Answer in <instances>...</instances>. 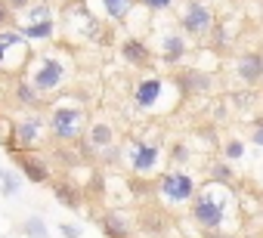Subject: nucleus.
<instances>
[{
    "label": "nucleus",
    "instance_id": "obj_10",
    "mask_svg": "<svg viewBox=\"0 0 263 238\" xmlns=\"http://www.w3.org/2000/svg\"><path fill=\"white\" fill-rule=\"evenodd\" d=\"M217 16L211 10V4H201V0H186L180 10V31L192 41H204L214 28Z\"/></svg>",
    "mask_w": 263,
    "mask_h": 238
},
{
    "label": "nucleus",
    "instance_id": "obj_8",
    "mask_svg": "<svg viewBox=\"0 0 263 238\" xmlns=\"http://www.w3.org/2000/svg\"><path fill=\"white\" fill-rule=\"evenodd\" d=\"M124 161L127 167L134 170V176H155L164 155H161V146L158 143H149V140H134L127 149H124Z\"/></svg>",
    "mask_w": 263,
    "mask_h": 238
},
{
    "label": "nucleus",
    "instance_id": "obj_7",
    "mask_svg": "<svg viewBox=\"0 0 263 238\" xmlns=\"http://www.w3.org/2000/svg\"><path fill=\"white\" fill-rule=\"evenodd\" d=\"M155 189H158L161 204H164L167 210H177V207H186V204L192 201L198 183H195V176H189L186 170H171V173H164V176L158 180Z\"/></svg>",
    "mask_w": 263,
    "mask_h": 238
},
{
    "label": "nucleus",
    "instance_id": "obj_34",
    "mask_svg": "<svg viewBox=\"0 0 263 238\" xmlns=\"http://www.w3.org/2000/svg\"><path fill=\"white\" fill-rule=\"evenodd\" d=\"M4 4H7V7H10V10L16 13V16H19V13H22L25 7H31V0H4Z\"/></svg>",
    "mask_w": 263,
    "mask_h": 238
},
{
    "label": "nucleus",
    "instance_id": "obj_17",
    "mask_svg": "<svg viewBox=\"0 0 263 238\" xmlns=\"http://www.w3.org/2000/svg\"><path fill=\"white\" fill-rule=\"evenodd\" d=\"M121 59L134 68H146L152 62V50L143 37H124L121 41Z\"/></svg>",
    "mask_w": 263,
    "mask_h": 238
},
{
    "label": "nucleus",
    "instance_id": "obj_32",
    "mask_svg": "<svg viewBox=\"0 0 263 238\" xmlns=\"http://www.w3.org/2000/svg\"><path fill=\"white\" fill-rule=\"evenodd\" d=\"M10 25H16V13L0 0V28H10Z\"/></svg>",
    "mask_w": 263,
    "mask_h": 238
},
{
    "label": "nucleus",
    "instance_id": "obj_6",
    "mask_svg": "<svg viewBox=\"0 0 263 238\" xmlns=\"http://www.w3.org/2000/svg\"><path fill=\"white\" fill-rule=\"evenodd\" d=\"M59 28L68 31L74 41H99V34L105 31L102 22H99V13L93 7H87L84 0H71V4H65L62 16H59Z\"/></svg>",
    "mask_w": 263,
    "mask_h": 238
},
{
    "label": "nucleus",
    "instance_id": "obj_33",
    "mask_svg": "<svg viewBox=\"0 0 263 238\" xmlns=\"http://www.w3.org/2000/svg\"><path fill=\"white\" fill-rule=\"evenodd\" d=\"M59 229H62V238H81V235H84V229H81L78 223H62Z\"/></svg>",
    "mask_w": 263,
    "mask_h": 238
},
{
    "label": "nucleus",
    "instance_id": "obj_13",
    "mask_svg": "<svg viewBox=\"0 0 263 238\" xmlns=\"http://www.w3.org/2000/svg\"><path fill=\"white\" fill-rule=\"evenodd\" d=\"M13 158H16V170L22 173V180L34 183V186H44V183L53 180L50 161L44 155H37V152H13Z\"/></svg>",
    "mask_w": 263,
    "mask_h": 238
},
{
    "label": "nucleus",
    "instance_id": "obj_1",
    "mask_svg": "<svg viewBox=\"0 0 263 238\" xmlns=\"http://www.w3.org/2000/svg\"><path fill=\"white\" fill-rule=\"evenodd\" d=\"M232 210H235L232 186L214 183V180H208L204 186H198L195 195H192V201H189V216H192V223L201 232L226 229L229 220H232Z\"/></svg>",
    "mask_w": 263,
    "mask_h": 238
},
{
    "label": "nucleus",
    "instance_id": "obj_19",
    "mask_svg": "<svg viewBox=\"0 0 263 238\" xmlns=\"http://www.w3.org/2000/svg\"><path fill=\"white\" fill-rule=\"evenodd\" d=\"M84 143L90 146V152L93 155H99L105 146H111L115 143V130H111V124H105V121H96V124H87V133H84Z\"/></svg>",
    "mask_w": 263,
    "mask_h": 238
},
{
    "label": "nucleus",
    "instance_id": "obj_31",
    "mask_svg": "<svg viewBox=\"0 0 263 238\" xmlns=\"http://www.w3.org/2000/svg\"><path fill=\"white\" fill-rule=\"evenodd\" d=\"M248 143L257 146V149H263V117H257V121L251 124V130H248Z\"/></svg>",
    "mask_w": 263,
    "mask_h": 238
},
{
    "label": "nucleus",
    "instance_id": "obj_18",
    "mask_svg": "<svg viewBox=\"0 0 263 238\" xmlns=\"http://www.w3.org/2000/svg\"><path fill=\"white\" fill-rule=\"evenodd\" d=\"M99 7H93L96 13H102L111 25H121L134 16V10L140 7V0H96Z\"/></svg>",
    "mask_w": 263,
    "mask_h": 238
},
{
    "label": "nucleus",
    "instance_id": "obj_16",
    "mask_svg": "<svg viewBox=\"0 0 263 238\" xmlns=\"http://www.w3.org/2000/svg\"><path fill=\"white\" fill-rule=\"evenodd\" d=\"M99 229L105 238H130V232H134V220H130V213H124L121 207H111L99 216Z\"/></svg>",
    "mask_w": 263,
    "mask_h": 238
},
{
    "label": "nucleus",
    "instance_id": "obj_22",
    "mask_svg": "<svg viewBox=\"0 0 263 238\" xmlns=\"http://www.w3.org/2000/svg\"><path fill=\"white\" fill-rule=\"evenodd\" d=\"M13 99H16V105H22V108H37L41 105V93L25 81V77H16V84H13Z\"/></svg>",
    "mask_w": 263,
    "mask_h": 238
},
{
    "label": "nucleus",
    "instance_id": "obj_21",
    "mask_svg": "<svg viewBox=\"0 0 263 238\" xmlns=\"http://www.w3.org/2000/svg\"><path fill=\"white\" fill-rule=\"evenodd\" d=\"M167 226H171L167 207H164V210L149 207V210H143V213H140V229H143V232H149V235H164V232H167Z\"/></svg>",
    "mask_w": 263,
    "mask_h": 238
},
{
    "label": "nucleus",
    "instance_id": "obj_4",
    "mask_svg": "<svg viewBox=\"0 0 263 238\" xmlns=\"http://www.w3.org/2000/svg\"><path fill=\"white\" fill-rule=\"evenodd\" d=\"M28 44H50L56 41V31H59V19L53 13V7L47 0H37V4L25 7L19 13V25H16Z\"/></svg>",
    "mask_w": 263,
    "mask_h": 238
},
{
    "label": "nucleus",
    "instance_id": "obj_26",
    "mask_svg": "<svg viewBox=\"0 0 263 238\" xmlns=\"http://www.w3.org/2000/svg\"><path fill=\"white\" fill-rule=\"evenodd\" d=\"M211 180H214V183H226V186H232L235 173H232V167L226 164V158H217V161L211 164Z\"/></svg>",
    "mask_w": 263,
    "mask_h": 238
},
{
    "label": "nucleus",
    "instance_id": "obj_5",
    "mask_svg": "<svg viewBox=\"0 0 263 238\" xmlns=\"http://www.w3.org/2000/svg\"><path fill=\"white\" fill-rule=\"evenodd\" d=\"M31 56H34L31 44L25 41V34L16 25L0 28V74L4 77H22Z\"/></svg>",
    "mask_w": 263,
    "mask_h": 238
},
{
    "label": "nucleus",
    "instance_id": "obj_30",
    "mask_svg": "<svg viewBox=\"0 0 263 238\" xmlns=\"http://www.w3.org/2000/svg\"><path fill=\"white\" fill-rule=\"evenodd\" d=\"M167 158H171L174 164H189V158H192V155H189V146H186V143H174Z\"/></svg>",
    "mask_w": 263,
    "mask_h": 238
},
{
    "label": "nucleus",
    "instance_id": "obj_9",
    "mask_svg": "<svg viewBox=\"0 0 263 238\" xmlns=\"http://www.w3.org/2000/svg\"><path fill=\"white\" fill-rule=\"evenodd\" d=\"M171 87H174V81H171V77H161V74H146V77H140L137 87H134V105H137V111L152 114V111H158V108H167V105H164V93H167Z\"/></svg>",
    "mask_w": 263,
    "mask_h": 238
},
{
    "label": "nucleus",
    "instance_id": "obj_15",
    "mask_svg": "<svg viewBox=\"0 0 263 238\" xmlns=\"http://www.w3.org/2000/svg\"><path fill=\"white\" fill-rule=\"evenodd\" d=\"M161 47V59L167 62V65H180L183 59H186V53H189V37L183 34V31H174V28H167V31H161V41H158Z\"/></svg>",
    "mask_w": 263,
    "mask_h": 238
},
{
    "label": "nucleus",
    "instance_id": "obj_3",
    "mask_svg": "<svg viewBox=\"0 0 263 238\" xmlns=\"http://www.w3.org/2000/svg\"><path fill=\"white\" fill-rule=\"evenodd\" d=\"M47 130L56 146H74L87 133V108L78 102H56L47 114Z\"/></svg>",
    "mask_w": 263,
    "mask_h": 238
},
{
    "label": "nucleus",
    "instance_id": "obj_36",
    "mask_svg": "<svg viewBox=\"0 0 263 238\" xmlns=\"http://www.w3.org/2000/svg\"><path fill=\"white\" fill-rule=\"evenodd\" d=\"M201 4H211V0H201Z\"/></svg>",
    "mask_w": 263,
    "mask_h": 238
},
{
    "label": "nucleus",
    "instance_id": "obj_23",
    "mask_svg": "<svg viewBox=\"0 0 263 238\" xmlns=\"http://www.w3.org/2000/svg\"><path fill=\"white\" fill-rule=\"evenodd\" d=\"M22 173L19 170H10V167H0V192H4L7 198H13L19 189H22Z\"/></svg>",
    "mask_w": 263,
    "mask_h": 238
},
{
    "label": "nucleus",
    "instance_id": "obj_28",
    "mask_svg": "<svg viewBox=\"0 0 263 238\" xmlns=\"http://www.w3.org/2000/svg\"><path fill=\"white\" fill-rule=\"evenodd\" d=\"M211 41H214V47L217 50H223L226 44H229V28L223 25V22H214V28H211V34H208Z\"/></svg>",
    "mask_w": 263,
    "mask_h": 238
},
{
    "label": "nucleus",
    "instance_id": "obj_35",
    "mask_svg": "<svg viewBox=\"0 0 263 238\" xmlns=\"http://www.w3.org/2000/svg\"><path fill=\"white\" fill-rule=\"evenodd\" d=\"M198 238H235V235L226 232V229H211V232H201Z\"/></svg>",
    "mask_w": 263,
    "mask_h": 238
},
{
    "label": "nucleus",
    "instance_id": "obj_27",
    "mask_svg": "<svg viewBox=\"0 0 263 238\" xmlns=\"http://www.w3.org/2000/svg\"><path fill=\"white\" fill-rule=\"evenodd\" d=\"M96 158H99L102 164H108V167H111V164H121V161H124V149H118V146L111 143V146H105Z\"/></svg>",
    "mask_w": 263,
    "mask_h": 238
},
{
    "label": "nucleus",
    "instance_id": "obj_11",
    "mask_svg": "<svg viewBox=\"0 0 263 238\" xmlns=\"http://www.w3.org/2000/svg\"><path fill=\"white\" fill-rule=\"evenodd\" d=\"M44 136H50L47 117L37 114V111H31V114H25L22 121L13 127V140L7 146H10V152H34L44 143Z\"/></svg>",
    "mask_w": 263,
    "mask_h": 238
},
{
    "label": "nucleus",
    "instance_id": "obj_14",
    "mask_svg": "<svg viewBox=\"0 0 263 238\" xmlns=\"http://www.w3.org/2000/svg\"><path fill=\"white\" fill-rule=\"evenodd\" d=\"M235 77L241 87H257L263 84V53L260 50H245L235 56Z\"/></svg>",
    "mask_w": 263,
    "mask_h": 238
},
{
    "label": "nucleus",
    "instance_id": "obj_20",
    "mask_svg": "<svg viewBox=\"0 0 263 238\" xmlns=\"http://www.w3.org/2000/svg\"><path fill=\"white\" fill-rule=\"evenodd\" d=\"M53 195L68 210H78L84 204V192H81V186H74V180H53Z\"/></svg>",
    "mask_w": 263,
    "mask_h": 238
},
{
    "label": "nucleus",
    "instance_id": "obj_25",
    "mask_svg": "<svg viewBox=\"0 0 263 238\" xmlns=\"http://www.w3.org/2000/svg\"><path fill=\"white\" fill-rule=\"evenodd\" d=\"M22 232H25V238H50V229H47V223H44V216H25V223H22Z\"/></svg>",
    "mask_w": 263,
    "mask_h": 238
},
{
    "label": "nucleus",
    "instance_id": "obj_24",
    "mask_svg": "<svg viewBox=\"0 0 263 238\" xmlns=\"http://www.w3.org/2000/svg\"><path fill=\"white\" fill-rule=\"evenodd\" d=\"M245 152H248V146H245V140H238V136H229V140H223V146H220V158H226V161H241Z\"/></svg>",
    "mask_w": 263,
    "mask_h": 238
},
{
    "label": "nucleus",
    "instance_id": "obj_2",
    "mask_svg": "<svg viewBox=\"0 0 263 238\" xmlns=\"http://www.w3.org/2000/svg\"><path fill=\"white\" fill-rule=\"evenodd\" d=\"M68 74H71V65L59 56V53H34L28 68H25V81L44 96H56L65 84H68Z\"/></svg>",
    "mask_w": 263,
    "mask_h": 238
},
{
    "label": "nucleus",
    "instance_id": "obj_29",
    "mask_svg": "<svg viewBox=\"0 0 263 238\" xmlns=\"http://www.w3.org/2000/svg\"><path fill=\"white\" fill-rule=\"evenodd\" d=\"M177 0H140V7L146 13H171Z\"/></svg>",
    "mask_w": 263,
    "mask_h": 238
},
{
    "label": "nucleus",
    "instance_id": "obj_12",
    "mask_svg": "<svg viewBox=\"0 0 263 238\" xmlns=\"http://www.w3.org/2000/svg\"><path fill=\"white\" fill-rule=\"evenodd\" d=\"M171 81H174L180 99H186V96H204V93L214 87L211 74H208L204 68H198V65H192V68H180Z\"/></svg>",
    "mask_w": 263,
    "mask_h": 238
}]
</instances>
